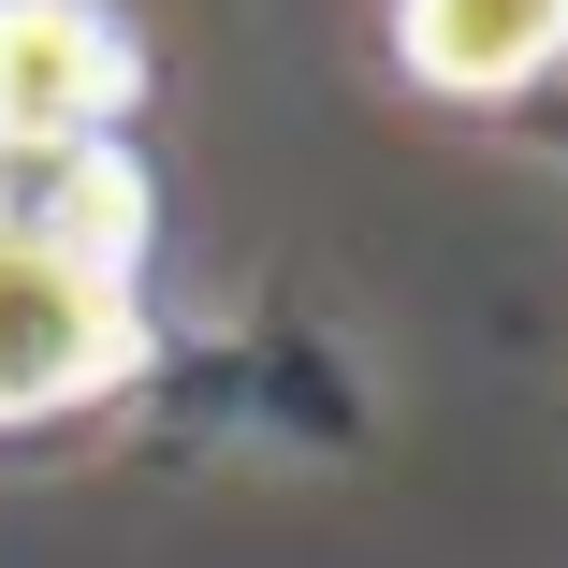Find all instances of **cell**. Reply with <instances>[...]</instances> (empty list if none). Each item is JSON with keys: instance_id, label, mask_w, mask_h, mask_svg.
Wrapping results in <instances>:
<instances>
[{"instance_id": "2", "label": "cell", "mask_w": 568, "mask_h": 568, "mask_svg": "<svg viewBox=\"0 0 568 568\" xmlns=\"http://www.w3.org/2000/svg\"><path fill=\"white\" fill-rule=\"evenodd\" d=\"M146 30L118 0H0V161H73L132 146Z\"/></svg>"}, {"instance_id": "4", "label": "cell", "mask_w": 568, "mask_h": 568, "mask_svg": "<svg viewBox=\"0 0 568 568\" xmlns=\"http://www.w3.org/2000/svg\"><path fill=\"white\" fill-rule=\"evenodd\" d=\"M0 204H16V161H0Z\"/></svg>"}, {"instance_id": "1", "label": "cell", "mask_w": 568, "mask_h": 568, "mask_svg": "<svg viewBox=\"0 0 568 568\" xmlns=\"http://www.w3.org/2000/svg\"><path fill=\"white\" fill-rule=\"evenodd\" d=\"M175 335L146 321L132 277H88L30 234H0V437H44V423H88L161 379Z\"/></svg>"}, {"instance_id": "3", "label": "cell", "mask_w": 568, "mask_h": 568, "mask_svg": "<svg viewBox=\"0 0 568 568\" xmlns=\"http://www.w3.org/2000/svg\"><path fill=\"white\" fill-rule=\"evenodd\" d=\"M568 59V0H394V73L437 102H525Z\"/></svg>"}]
</instances>
